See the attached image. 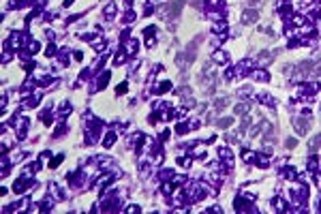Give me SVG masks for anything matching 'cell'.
Masks as SVG:
<instances>
[{
  "label": "cell",
  "instance_id": "obj_3",
  "mask_svg": "<svg viewBox=\"0 0 321 214\" xmlns=\"http://www.w3.org/2000/svg\"><path fill=\"white\" fill-rule=\"evenodd\" d=\"M229 124H231V118H223L221 122H218V127H221V129H227Z\"/></svg>",
  "mask_w": 321,
  "mask_h": 214
},
{
  "label": "cell",
  "instance_id": "obj_1",
  "mask_svg": "<svg viewBox=\"0 0 321 214\" xmlns=\"http://www.w3.org/2000/svg\"><path fill=\"white\" fill-rule=\"evenodd\" d=\"M257 20V11H246L244 13V22H255Z\"/></svg>",
  "mask_w": 321,
  "mask_h": 214
},
{
  "label": "cell",
  "instance_id": "obj_4",
  "mask_svg": "<svg viewBox=\"0 0 321 214\" xmlns=\"http://www.w3.org/2000/svg\"><path fill=\"white\" fill-rule=\"evenodd\" d=\"M319 146H321V135H319V137L313 141V144H310V148H319Z\"/></svg>",
  "mask_w": 321,
  "mask_h": 214
},
{
  "label": "cell",
  "instance_id": "obj_2",
  "mask_svg": "<svg viewBox=\"0 0 321 214\" xmlns=\"http://www.w3.org/2000/svg\"><path fill=\"white\" fill-rule=\"evenodd\" d=\"M235 111H238V114H244V111H249V103H242V105H238V107H235Z\"/></svg>",
  "mask_w": 321,
  "mask_h": 214
}]
</instances>
